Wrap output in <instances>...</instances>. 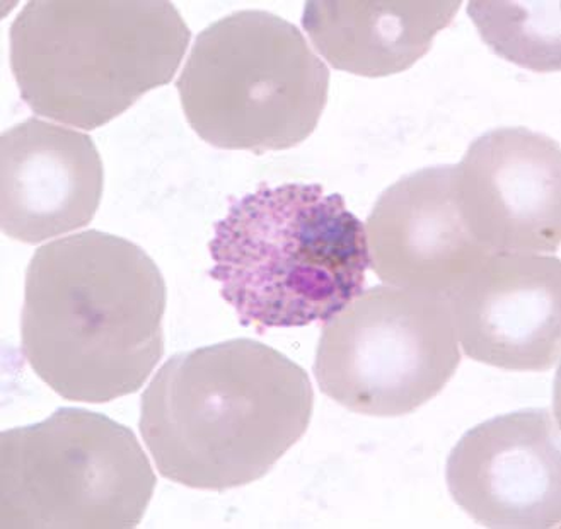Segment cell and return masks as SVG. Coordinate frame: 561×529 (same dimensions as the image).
Returning <instances> with one entry per match:
<instances>
[{"label":"cell","mask_w":561,"mask_h":529,"mask_svg":"<svg viewBox=\"0 0 561 529\" xmlns=\"http://www.w3.org/2000/svg\"><path fill=\"white\" fill-rule=\"evenodd\" d=\"M164 279L127 239L84 230L27 264L21 346L39 380L70 402L139 392L164 353Z\"/></svg>","instance_id":"1"},{"label":"cell","mask_w":561,"mask_h":529,"mask_svg":"<svg viewBox=\"0 0 561 529\" xmlns=\"http://www.w3.org/2000/svg\"><path fill=\"white\" fill-rule=\"evenodd\" d=\"M312 407L305 369L238 338L171 357L142 395L139 427L164 479L224 492L263 479L305 436Z\"/></svg>","instance_id":"2"},{"label":"cell","mask_w":561,"mask_h":529,"mask_svg":"<svg viewBox=\"0 0 561 529\" xmlns=\"http://www.w3.org/2000/svg\"><path fill=\"white\" fill-rule=\"evenodd\" d=\"M208 251V275L257 334L328 322L364 292L369 269L366 227L316 183H263L232 200Z\"/></svg>","instance_id":"3"},{"label":"cell","mask_w":561,"mask_h":529,"mask_svg":"<svg viewBox=\"0 0 561 529\" xmlns=\"http://www.w3.org/2000/svg\"><path fill=\"white\" fill-rule=\"evenodd\" d=\"M9 38L33 113L94 131L170 85L192 33L162 0H33Z\"/></svg>","instance_id":"4"},{"label":"cell","mask_w":561,"mask_h":529,"mask_svg":"<svg viewBox=\"0 0 561 529\" xmlns=\"http://www.w3.org/2000/svg\"><path fill=\"white\" fill-rule=\"evenodd\" d=\"M190 127L219 149H293L327 106L330 70L289 21L227 15L196 36L176 82Z\"/></svg>","instance_id":"5"},{"label":"cell","mask_w":561,"mask_h":529,"mask_svg":"<svg viewBox=\"0 0 561 529\" xmlns=\"http://www.w3.org/2000/svg\"><path fill=\"white\" fill-rule=\"evenodd\" d=\"M156 475L128 427L82 408H58L0 436L4 529L137 528Z\"/></svg>","instance_id":"6"},{"label":"cell","mask_w":561,"mask_h":529,"mask_svg":"<svg viewBox=\"0 0 561 529\" xmlns=\"http://www.w3.org/2000/svg\"><path fill=\"white\" fill-rule=\"evenodd\" d=\"M459 362L446 297L377 285L328 319L314 376L346 410L401 417L443 392Z\"/></svg>","instance_id":"7"},{"label":"cell","mask_w":561,"mask_h":529,"mask_svg":"<svg viewBox=\"0 0 561 529\" xmlns=\"http://www.w3.org/2000/svg\"><path fill=\"white\" fill-rule=\"evenodd\" d=\"M446 479L454 503L483 528H558L557 417L546 408H529L468 430L447 460Z\"/></svg>","instance_id":"8"},{"label":"cell","mask_w":561,"mask_h":529,"mask_svg":"<svg viewBox=\"0 0 561 529\" xmlns=\"http://www.w3.org/2000/svg\"><path fill=\"white\" fill-rule=\"evenodd\" d=\"M458 166L462 217L492 254H553L561 241L560 144L524 127L486 132Z\"/></svg>","instance_id":"9"},{"label":"cell","mask_w":561,"mask_h":529,"mask_svg":"<svg viewBox=\"0 0 561 529\" xmlns=\"http://www.w3.org/2000/svg\"><path fill=\"white\" fill-rule=\"evenodd\" d=\"M466 356L505 371H550L561 350V261L492 254L449 294Z\"/></svg>","instance_id":"10"},{"label":"cell","mask_w":561,"mask_h":529,"mask_svg":"<svg viewBox=\"0 0 561 529\" xmlns=\"http://www.w3.org/2000/svg\"><path fill=\"white\" fill-rule=\"evenodd\" d=\"M366 239L382 282L443 297L492 255L465 223L456 165L420 169L389 187L370 212Z\"/></svg>","instance_id":"11"},{"label":"cell","mask_w":561,"mask_h":529,"mask_svg":"<svg viewBox=\"0 0 561 529\" xmlns=\"http://www.w3.org/2000/svg\"><path fill=\"white\" fill-rule=\"evenodd\" d=\"M93 138L27 119L0 138V226L26 245L88 226L103 195Z\"/></svg>","instance_id":"12"},{"label":"cell","mask_w":561,"mask_h":529,"mask_svg":"<svg viewBox=\"0 0 561 529\" xmlns=\"http://www.w3.org/2000/svg\"><path fill=\"white\" fill-rule=\"evenodd\" d=\"M459 8L461 0H311L302 27L335 69L386 77L427 54Z\"/></svg>","instance_id":"13"},{"label":"cell","mask_w":561,"mask_h":529,"mask_svg":"<svg viewBox=\"0 0 561 529\" xmlns=\"http://www.w3.org/2000/svg\"><path fill=\"white\" fill-rule=\"evenodd\" d=\"M481 38L500 57L538 70H560V2H469Z\"/></svg>","instance_id":"14"}]
</instances>
